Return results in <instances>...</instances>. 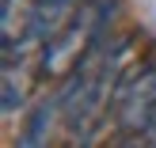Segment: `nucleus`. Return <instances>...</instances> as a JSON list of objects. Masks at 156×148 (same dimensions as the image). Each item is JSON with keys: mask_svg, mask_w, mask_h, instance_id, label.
Returning a JSON list of instances; mask_svg holds the SVG:
<instances>
[{"mask_svg": "<svg viewBox=\"0 0 156 148\" xmlns=\"http://www.w3.org/2000/svg\"><path fill=\"white\" fill-rule=\"evenodd\" d=\"M126 53H129V38H118V42L103 38L69 72V84L57 88L61 103H65V129L73 137V144H88L91 133L99 129V118L107 114V106H114V95L122 88Z\"/></svg>", "mask_w": 156, "mask_h": 148, "instance_id": "obj_1", "label": "nucleus"}, {"mask_svg": "<svg viewBox=\"0 0 156 148\" xmlns=\"http://www.w3.org/2000/svg\"><path fill=\"white\" fill-rule=\"evenodd\" d=\"M111 15H114V0H88V4L69 19V27L61 30L53 42L42 46L38 72L42 76H65V72H73V68L107 38Z\"/></svg>", "mask_w": 156, "mask_h": 148, "instance_id": "obj_2", "label": "nucleus"}, {"mask_svg": "<svg viewBox=\"0 0 156 148\" xmlns=\"http://www.w3.org/2000/svg\"><path fill=\"white\" fill-rule=\"evenodd\" d=\"M111 110L122 133L156 137V61H145L133 76L122 80Z\"/></svg>", "mask_w": 156, "mask_h": 148, "instance_id": "obj_3", "label": "nucleus"}, {"mask_svg": "<svg viewBox=\"0 0 156 148\" xmlns=\"http://www.w3.org/2000/svg\"><path fill=\"white\" fill-rule=\"evenodd\" d=\"M84 4H88V0H30V12H27V19H23L19 42H4V53H19L23 57V53L34 50V46L53 42Z\"/></svg>", "mask_w": 156, "mask_h": 148, "instance_id": "obj_4", "label": "nucleus"}, {"mask_svg": "<svg viewBox=\"0 0 156 148\" xmlns=\"http://www.w3.org/2000/svg\"><path fill=\"white\" fill-rule=\"evenodd\" d=\"M61 122H65L61 91L42 95L34 106H30V114L23 118V129H19V137H15V148H50V144H53V133H57Z\"/></svg>", "mask_w": 156, "mask_h": 148, "instance_id": "obj_5", "label": "nucleus"}, {"mask_svg": "<svg viewBox=\"0 0 156 148\" xmlns=\"http://www.w3.org/2000/svg\"><path fill=\"white\" fill-rule=\"evenodd\" d=\"M19 106H23V72L15 76V61L4 57V114L12 118Z\"/></svg>", "mask_w": 156, "mask_h": 148, "instance_id": "obj_6", "label": "nucleus"}, {"mask_svg": "<svg viewBox=\"0 0 156 148\" xmlns=\"http://www.w3.org/2000/svg\"><path fill=\"white\" fill-rule=\"evenodd\" d=\"M12 4H15V0H4V4H0V23H4V38H12Z\"/></svg>", "mask_w": 156, "mask_h": 148, "instance_id": "obj_7", "label": "nucleus"}, {"mask_svg": "<svg viewBox=\"0 0 156 148\" xmlns=\"http://www.w3.org/2000/svg\"><path fill=\"white\" fill-rule=\"evenodd\" d=\"M133 148H156V137H145L141 144H133Z\"/></svg>", "mask_w": 156, "mask_h": 148, "instance_id": "obj_8", "label": "nucleus"}]
</instances>
